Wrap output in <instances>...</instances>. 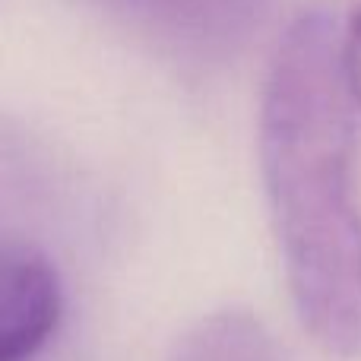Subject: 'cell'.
I'll return each mask as SVG.
<instances>
[{
  "mask_svg": "<svg viewBox=\"0 0 361 361\" xmlns=\"http://www.w3.org/2000/svg\"><path fill=\"white\" fill-rule=\"evenodd\" d=\"M352 111L339 73V23L326 10H305L269 63L260 165L295 311L305 330L339 358H361Z\"/></svg>",
  "mask_w": 361,
  "mask_h": 361,
  "instance_id": "1",
  "label": "cell"
},
{
  "mask_svg": "<svg viewBox=\"0 0 361 361\" xmlns=\"http://www.w3.org/2000/svg\"><path fill=\"white\" fill-rule=\"evenodd\" d=\"M57 269L29 244L0 247V361H32L61 324Z\"/></svg>",
  "mask_w": 361,
  "mask_h": 361,
  "instance_id": "2",
  "label": "cell"
},
{
  "mask_svg": "<svg viewBox=\"0 0 361 361\" xmlns=\"http://www.w3.org/2000/svg\"><path fill=\"white\" fill-rule=\"evenodd\" d=\"M140 32L187 54H216L241 42L257 0H105Z\"/></svg>",
  "mask_w": 361,
  "mask_h": 361,
  "instance_id": "3",
  "label": "cell"
},
{
  "mask_svg": "<svg viewBox=\"0 0 361 361\" xmlns=\"http://www.w3.org/2000/svg\"><path fill=\"white\" fill-rule=\"evenodd\" d=\"M169 361H282V352L254 314L216 311L178 339Z\"/></svg>",
  "mask_w": 361,
  "mask_h": 361,
  "instance_id": "4",
  "label": "cell"
},
{
  "mask_svg": "<svg viewBox=\"0 0 361 361\" xmlns=\"http://www.w3.org/2000/svg\"><path fill=\"white\" fill-rule=\"evenodd\" d=\"M339 73L349 102L361 108V6H355L339 25Z\"/></svg>",
  "mask_w": 361,
  "mask_h": 361,
  "instance_id": "5",
  "label": "cell"
}]
</instances>
